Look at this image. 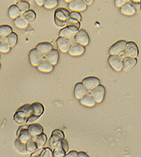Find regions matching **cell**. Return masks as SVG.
<instances>
[{
    "instance_id": "1",
    "label": "cell",
    "mask_w": 141,
    "mask_h": 157,
    "mask_svg": "<svg viewBox=\"0 0 141 157\" xmlns=\"http://www.w3.org/2000/svg\"><path fill=\"white\" fill-rule=\"evenodd\" d=\"M31 114V105H25L21 106L14 115V120L21 125L27 124L28 117Z\"/></svg>"
},
{
    "instance_id": "2",
    "label": "cell",
    "mask_w": 141,
    "mask_h": 157,
    "mask_svg": "<svg viewBox=\"0 0 141 157\" xmlns=\"http://www.w3.org/2000/svg\"><path fill=\"white\" fill-rule=\"evenodd\" d=\"M69 15H70V12L63 8L56 9L55 11V17H54L56 25L58 27L67 26V21L69 18Z\"/></svg>"
},
{
    "instance_id": "3",
    "label": "cell",
    "mask_w": 141,
    "mask_h": 157,
    "mask_svg": "<svg viewBox=\"0 0 141 157\" xmlns=\"http://www.w3.org/2000/svg\"><path fill=\"white\" fill-rule=\"evenodd\" d=\"M123 53L126 56L137 58L139 53L138 47L133 41L127 42L126 47H125L124 51Z\"/></svg>"
},
{
    "instance_id": "4",
    "label": "cell",
    "mask_w": 141,
    "mask_h": 157,
    "mask_svg": "<svg viewBox=\"0 0 141 157\" xmlns=\"http://www.w3.org/2000/svg\"><path fill=\"white\" fill-rule=\"evenodd\" d=\"M109 63L116 71H120L123 69V59L120 55H112L109 57Z\"/></svg>"
},
{
    "instance_id": "5",
    "label": "cell",
    "mask_w": 141,
    "mask_h": 157,
    "mask_svg": "<svg viewBox=\"0 0 141 157\" xmlns=\"http://www.w3.org/2000/svg\"><path fill=\"white\" fill-rule=\"evenodd\" d=\"M91 95L95 99V102L100 103L104 100L105 95V89L103 86L99 85L95 89H93L91 92Z\"/></svg>"
},
{
    "instance_id": "6",
    "label": "cell",
    "mask_w": 141,
    "mask_h": 157,
    "mask_svg": "<svg viewBox=\"0 0 141 157\" xmlns=\"http://www.w3.org/2000/svg\"><path fill=\"white\" fill-rule=\"evenodd\" d=\"M127 42L125 40H118L114 43L109 49V53L112 55H120L124 51Z\"/></svg>"
},
{
    "instance_id": "7",
    "label": "cell",
    "mask_w": 141,
    "mask_h": 157,
    "mask_svg": "<svg viewBox=\"0 0 141 157\" xmlns=\"http://www.w3.org/2000/svg\"><path fill=\"white\" fill-rule=\"evenodd\" d=\"M74 39L76 42L83 45V46H86L89 43V37L88 35L87 32L84 29L79 30L76 32Z\"/></svg>"
},
{
    "instance_id": "8",
    "label": "cell",
    "mask_w": 141,
    "mask_h": 157,
    "mask_svg": "<svg viewBox=\"0 0 141 157\" xmlns=\"http://www.w3.org/2000/svg\"><path fill=\"white\" fill-rule=\"evenodd\" d=\"M29 59L31 65L37 67L43 59V54L37 49H32L29 53Z\"/></svg>"
},
{
    "instance_id": "9",
    "label": "cell",
    "mask_w": 141,
    "mask_h": 157,
    "mask_svg": "<svg viewBox=\"0 0 141 157\" xmlns=\"http://www.w3.org/2000/svg\"><path fill=\"white\" fill-rule=\"evenodd\" d=\"M56 44H57L58 48H59L61 51L67 53L69 52V50H70L72 44L70 39L66 38V37H60V36H59L57 38V40H56Z\"/></svg>"
},
{
    "instance_id": "10",
    "label": "cell",
    "mask_w": 141,
    "mask_h": 157,
    "mask_svg": "<svg viewBox=\"0 0 141 157\" xmlns=\"http://www.w3.org/2000/svg\"><path fill=\"white\" fill-rule=\"evenodd\" d=\"M87 5L83 0H73L69 2V8L74 12H81L86 9Z\"/></svg>"
},
{
    "instance_id": "11",
    "label": "cell",
    "mask_w": 141,
    "mask_h": 157,
    "mask_svg": "<svg viewBox=\"0 0 141 157\" xmlns=\"http://www.w3.org/2000/svg\"><path fill=\"white\" fill-rule=\"evenodd\" d=\"M82 84L86 87L88 90H92L100 85V80L97 77L90 76V77H86L82 80Z\"/></svg>"
},
{
    "instance_id": "12",
    "label": "cell",
    "mask_w": 141,
    "mask_h": 157,
    "mask_svg": "<svg viewBox=\"0 0 141 157\" xmlns=\"http://www.w3.org/2000/svg\"><path fill=\"white\" fill-rule=\"evenodd\" d=\"M63 139H64V134L62 131L59 130H55L52 133L51 140H50V144L53 149L55 148L59 142H60Z\"/></svg>"
},
{
    "instance_id": "13",
    "label": "cell",
    "mask_w": 141,
    "mask_h": 157,
    "mask_svg": "<svg viewBox=\"0 0 141 157\" xmlns=\"http://www.w3.org/2000/svg\"><path fill=\"white\" fill-rule=\"evenodd\" d=\"M78 31V29L74 28H72V27H68L63 28L59 32V36L60 37H66V38H68L70 40L75 38V36H76V32Z\"/></svg>"
},
{
    "instance_id": "14",
    "label": "cell",
    "mask_w": 141,
    "mask_h": 157,
    "mask_svg": "<svg viewBox=\"0 0 141 157\" xmlns=\"http://www.w3.org/2000/svg\"><path fill=\"white\" fill-rule=\"evenodd\" d=\"M85 51H86L85 46L76 42V43L72 44L71 47L69 50V53L71 56H79V55H82L85 52Z\"/></svg>"
},
{
    "instance_id": "15",
    "label": "cell",
    "mask_w": 141,
    "mask_h": 157,
    "mask_svg": "<svg viewBox=\"0 0 141 157\" xmlns=\"http://www.w3.org/2000/svg\"><path fill=\"white\" fill-rule=\"evenodd\" d=\"M88 93V89L86 86L82 84V82H79L75 86L74 95L76 98L81 99L82 97L85 96Z\"/></svg>"
},
{
    "instance_id": "16",
    "label": "cell",
    "mask_w": 141,
    "mask_h": 157,
    "mask_svg": "<svg viewBox=\"0 0 141 157\" xmlns=\"http://www.w3.org/2000/svg\"><path fill=\"white\" fill-rule=\"evenodd\" d=\"M18 139H19L21 142L25 143V144H26L29 140L32 138V136H31V133L28 131V127L26 126L22 127V128H21L18 130Z\"/></svg>"
},
{
    "instance_id": "17",
    "label": "cell",
    "mask_w": 141,
    "mask_h": 157,
    "mask_svg": "<svg viewBox=\"0 0 141 157\" xmlns=\"http://www.w3.org/2000/svg\"><path fill=\"white\" fill-rule=\"evenodd\" d=\"M137 58L127 56V57H125L123 59V69H122V70H124V71H128V70L134 68L137 65Z\"/></svg>"
},
{
    "instance_id": "18",
    "label": "cell",
    "mask_w": 141,
    "mask_h": 157,
    "mask_svg": "<svg viewBox=\"0 0 141 157\" xmlns=\"http://www.w3.org/2000/svg\"><path fill=\"white\" fill-rule=\"evenodd\" d=\"M37 69L39 71L43 72V73H50L54 69V65L51 64L46 58H44V59H42L40 63L38 64Z\"/></svg>"
},
{
    "instance_id": "19",
    "label": "cell",
    "mask_w": 141,
    "mask_h": 157,
    "mask_svg": "<svg viewBox=\"0 0 141 157\" xmlns=\"http://www.w3.org/2000/svg\"><path fill=\"white\" fill-rule=\"evenodd\" d=\"M28 129L29 133H31V135L33 136H35L37 135L40 134V133H43L44 129H43V127L41 126L40 124H31L28 125Z\"/></svg>"
},
{
    "instance_id": "20",
    "label": "cell",
    "mask_w": 141,
    "mask_h": 157,
    "mask_svg": "<svg viewBox=\"0 0 141 157\" xmlns=\"http://www.w3.org/2000/svg\"><path fill=\"white\" fill-rule=\"evenodd\" d=\"M36 49L40 51L42 54H48L53 49V46L51 43L48 42H41L37 45Z\"/></svg>"
},
{
    "instance_id": "21",
    "label": "cell",
    "mask_w": 141,
    "mask_h": 157,
    "mask_svg": "<svg viewBox=\"0 0 141 157\" xmlns=\"http://www.w3.org/2000/svg\"><path fill=\"white\" fill-rule=\"evenodd\" d=\"M46 59L53 65H56L59 59V52L56 49H52L47 54Z\"/></svg>"
},
{
    "instance_id": "22",
    "label": "cell",
    "mask_w": 141,
    "mask_h": 157,
    "mask_svg": "<svg viewBox=\"0 0 141 157\" xmlns=\"http://www.w3.org/2000/svg\"><path fill=\"white\" fill-rule=\"evenodd\" d=\"M120 12L126 15H133L136 13V10L134 6L130 2H126L120 7Z\"/></svg>"
},
{
    "instance_id": "23",
    "label": "cell",
    "mask_w": 141,
    "mask_h": 157,
    "mask_svg": "<svg viewBox=\"0 0 141 157\" xmlns=\"http://www.w3.org/2000/svg\"><path fill=\"white\" fill-rule=\"evenodd\" d=\"M80 100V103L82 105L87 107H92L95 105V101L91 94H86L85 96L82 97Z\"/></svg>"
},
{
    "instance_id": "24",
    "label": "cell",
    "mask_w": 141,
    "mask_h": 157,
    "mask_svg": "<svg viewBox=\"0 0 141 157\" xmlns=\"http://www.w3.org/2000/svg\"><path fill=\"white\" fill-rule=\"evenodd\" d=\"M31 114H34V115H37L38 117H40L44 112V108L43 105L40 104L39 102H34L32 105H31Z\"/></svg>"
},
{
    "instance_id": "25",
    "label": "cell",
    "mask_w": 141,
    "mask_h": 157,
    "mask_svg": "<svg viewBox=\"0 0 141 157\" xmlns=\"http://www.w3.org/2000/svg\"><path fill=\"white\" fill-rule=\"evenodd\" d=\"M15 147L17 151L22 155H25L28 153L27 147H26V144L21 142L19 139H17L15 141Z\"/></svg>"
},
{
    "instance_id": "26",
    "label": "cell",
    "mask_w": 141,
    "mask_h": 157,
    "mask_svg": "<svg viewBox=\"0 0 141 157\" xmlns=\"http://www.w3.org/2000/svg\"><path fill=\"white\" fill-rule=\"evenodd\" d=\"M32 139L34 140L36 142L37 146V148H41V147H44V145L45 144L47 141V136L44 134V133H40V134L37 135L35 136H33Z\"/></svg>"
},
{
    "instance_id": "27",
    "label": "cell",
    "mask_w": 141,
    "mask_h": 157,
    "mask_svg": "<svg viewBox=\"0 0 141 157\" xmlns=\"http://www.w3.org/2000/svg\"><path fill=\"white\" fill-rule=\"evenodd\" d=\"M9 16H10V18L15 19V18H18V16L22 15V13H21V11L19 10V9H18V7L17 6V5H12V6H11L9 9Z\"/></svg>"
},
{
    "instance_id": "28",
    "label": "cell",
    "mask_w": 141,
    "mask_h": 157,
    "mask_svg": "<svg viewBox=\"0 0 141 157\" xmlns=\"http://www.w3.org/2000/svg\"><path fill=\"white\" fill-rule=\"evenodd\" d=\"M5 40L8 43V44L12 48V47L15 46L16 44L17 41H18V36L15 33L12 32L10 34L7 36L6 37H5Z\"/></svg>"
},
{
    "instance_id": "29",
    "label": "cell",
    "mask_w": 141,
    "mask_h": 157,
    "mask_svg": "<svg viewBox=\"0 0 141 157\" xmlns=\"http://www.w3.org/2000/svg\"><path fill=\"white\" fill-rule=\"evenodd\" d=\"M28 24H29V23L26 21L25 18L23 17L22 15H21L20 16H18V18H16L15 19V25L19 28H27Z\"/></svg>"
},
{
    "instance_id": "30",
    "label": "cell",
    "mask_w": 141,
    "mask_h": 157,
    "mask_svg": "<svg viewBox=\"0 0 141 157\" xmlns=\"http://www.w3.org/2000/svg\"><path fill=\"white\" fill-rule=\"evenodd\" d=\"M66 152L64 151L63 148L62 147V144H61V141L57 144V145L56 146L55 148H54V153H53V156L55 157H63L65 156Z\"/></svg>"
},
{
    "instance_id": "31",
    "label": "cell",
    "mask_w": 141,
    "mask_h": 157,
    "mask_svg": "<svg viewBox=\"0 0 141 157\" xmlns=\"http://www.w3.org/2000/svg\"><path fill=\"white\" fill-rule=\"evenodd\" d=\"M22 15L29 24L30 23H32L36 18V14L33 10H28L27 12H25V13H23Z\"/></svg>"
},
{
    "instance_id": "32",
    "label": "cell",
    "mask_w": 141,
    "mask_h": 157,
    "mask_svg": "<svg viewBox=\"0 0 141 157\" xmlns=\"http://www.w3.org/2000/svg\"><path fill=\"white\" fill-rule=\"evenodd\" d=\"M12 32V28L9 25H0V36L2 38L7 37Z\"/></svg>"
},
{
    "instance_id": "33",
    "label": "cell",
    "mask_w": 141,
    "mask_h": 157,
    "mask_svg": "<svg viewBox=\"0 0 141 157\" xmlns=\"http://www.w3.org/2000/svg\"><path fill=\"white\" fill-rule=\"evenodd\" d=\"M16 5L22 14L30 9V4L27 1H22L21 0V1L18 2V3Z\"/></svg>"
},
{
    "instance_id": "34",
    "label": "cell",
    "mask_w": 141,
    "mask_h": 157,
    "mask_svg": "<svg viewBox=\"0 0 141 157\" xmlns=\"http://www.w3.org/2000/svg\"><path fill=\"white\" fill-rule=\"evenodd\" d=\"M79 22H80V21H79L78 20L74 19V18L69 17L68 19H67V26L72 27V28L79 29V27H80V23Z\"/></svg>"
},
{
    "instance_id": "35",
    "label": "cell",
    "mask_w": 141,
    "mask_h": 157,
    "mask_svg": "<svg viewBox=\"0 0 141 157\" xmlns=\"http://www.w3.org/2000/svg\"><path fill=\"white\" fill-rule=\"evenodd\" d=\"M26 147H27L28 151L31 152H31H34L35 150H37V149H38L37 148V144H36V142L32 138L26 143Z\"/></svg>"
},
{
    "instance_id": "36",
    "label": "cell",
    "mask_w": 141,
    "mask_h": 157,
    "mask_svg": "<svg viewBox=\"0 0 141 157\" xmlns=\"http://www.w3.org/2000/svg\"><path fill=\"white\" fill-rule=\"evenodd\" d=\"M11 49V47L8 44L6 40H2L0 42V52L8 53Z\"/></svg>"
},
{
    "instance_id": "37",
    "label": "cell",
    "mask_w": 141,
    "mask_h": 157,
    "mask_svg": "<svg viewBox=\"0 0 141 157\" xmlns=\"http://www.w3.org/2000/svg\"><path fill=\"white\" fill-rule=\"evenodd\" d=\"M58 4V0H45L44 2V7L46 9H53L56 7Z\"/></svg>"
},
{
    "instance_id": "38",
    "label": "cell",
    "mask_w": 141,
    "mask_h": 157,
    "mask_svg": "<svg viewBox=\"0 0 141 157\" xmlns=\"http://www.w3.org/2000/svg\"><path fill=\"white\" fill-rule=\"evenodd\" d=\"M129 2L134 6L136 12H138L141 9V0H129Z\"/></svg>"
},
{
    "instance_id": "39",
    "label": "cell",
    "mask_w": 141,
    "mask_h": 157,
    "mask_svg": "<svg viewBox=\"0 0 141 157\" xmlns=\"http://www.w3.org/2000/svg\"><path fill=\"white\" fill-rule=\"evenodd\" d=\"M40 156L41 157H52L53 156V152L50 150L49 148L43 149L41 153H40Z\"/></svg>"
},
{
    "instance_id": "40",
    "label": "cell",
    "mask_w": 141,
    "mask_h": 157,
    "mask_svg": "<svg viewBox=\"0 0 141 157\" xmlns=\"http://www.w3.org/2000/svg\"><path fill=\"white\" fill-rule=\"evenodd\" d=\"M69 17L74 18V19L78 20L79 21H80L81 19H82V17H81L80 14H79L78 12H74V11L72 12H70V15H69Z\"/></svg>"
},
{
    "instance_id": "41",
    "label": "cell",
    "mask_w": 141,
    "mask_h": 157,
    "mask_svg": "<svg viewBox=\"0 0 141 157\" xmlns=\"http://www.w3.org/2000/svg\"><path fill=\"white\" fill-rule=\"evenodd\" d=\"M39 118L38 116L37 115H34V114H31V115L28 117V121H27V124H34L35 123L36 121H37V119Z\"/></svg>"
},
{
    "instance_id": "42",
    "label": "cell",
    "mask_w": 141,
    "mask_h": 157,
    "mask_svg": "<svg viewBox=\"0 0 141 157\" xmlns=\"http://www.w3.org/2000/svg\"><path fill=\"white\" fill-rule=\"evenodd\" d=\"M128 0H114V2H115V5L117 6V7L120 8L122 6L125 4L126 2H128Z\"/></svg>"
},
{
    "instance_id": "43",
    "label": "cell",
    "mask_w": 141,
    "mask_h": 157,
    "mask_svg": "<svg viewBox=\"0 0 141 157\" xmlns=\"http://www.w3.org/2000/svg\"><path fill=\"white\" fill-rule=\"evenodd\" d=\"M61 144H62V147H63V148L64 151H65L66 153H67V152H68V150H69L68 144H67V142L65 140L63 139L62 140H61Z\"/></svg>"
},
{
    "instance_id": "44",
    "label": "cell",
    "mask_w": 141,
    "mask_h": 157,
    "mask_svg": "<svg viewBox=\"0 0 141 157\" xmlns=\"http://www.w3.org/2000/svg\"><path fill=\"white\" fill-rule=\"evenodd\" d=\"M66 157H77L78 153L76 151H71L65 156Z\"/></svg>"
},
{
    "instance_id": "45",
    "label": "cell",
    "mask_w": 141,
    "mask_h": 157,
    "mask_svg": "<svg viewBox=\"0 0 141 157\" xmlns=\"http://www.w3.org/2000/svg\"><path fill=\"white\" fill-rule=\"evenodd\" d=\"M42 150H43V148H39V150H37V151H34V153H33L32 155H31V156H40V153H41V152H42Z\"/></svg>"
},
{
    "instance_id": "46",
    "label": "cell",
    "mask_w": 141,
    "mask_h": 157,
    "mask_svg": "<svg viewBox=\"0 0 141 157\" xmlns=\"http://www.w3.org/2000/svg\"><path fill=\"white\" fill-rule=\"evenodd\" d=\"M34 1H35V2L37 3L38 6H43V5L44 4L45 0H34Z\"/></svg>"
},
{
    "instance_id": "47",
    "label": "cell",
    "mask_w": 141,
    "mask_h": 157,
    "mask_svg": "<svg viewBox=\"0 0 141 157\" xmlns=\"http://www.w3.org/2000/svg\"><path fill=\"white\" fill-rule=\"evenodd\" d=\"M78 156L79 157H88L87 154L86 153H83V152H80V153H78Z\"/></svg>"
},
{
    "instance_id": "48",
    "label": "cell",
    "mask_w": 141,
    "mask_h": 157,
    "mask_svg": "<svg viewBox=\"0 0 141 157\" xmlns=\"http://www.w3.org/2000/svg\"><path fill=\"white\" fill-rule=\"evenodd\" d=\"M86 3V5H91L93 2V0H83Z\"/></svg>"
},
{
    "instance_id": "49",
    "label": "cell",
    "mask_w": 141,
    "mask_h": 157,
    "mask_svg": "<svg viewBox=\"0 0 141 157\" xmlns=\"http://www.w3.org/2000/svg\"><path fill=\"white\" fill-rule=\"evenodd\" d=\"M64 1H65V2H70L73 1V0H64Z\"/></svg>"
},
{
    "instance_id": "50",
    "label": "cell",
    "mask_w": 141,
    "mask_h": 157,
    "mask_svg": "<svg viewBox=\"0 0 141 157\" xmlns=\"http://www.w3.org/2000/svg\"><path fill=\"white\" fill-rule=\"evenodd\" d=\"M2 40V37L1 36H0V42H1Z\"/></svg>"
},
{
    "instance_id": "51",
    "label": "cell",
    "mask_w": 141,
    "mask_h": 157,
    "mask_svg": "<svg viewBox=\"0 0 141 157\" xmlns=\"http://www.w3.org/2000/svg\"><path fill=\"white\" fill-rule=\"evenodd\" d=\"M16 1H18V2H19V1H21V0H16Z\"/></svg>"
},
{
    "instance_id": "52",
    "label": "cell",
    "mask_w": 141,
    "mask_h": 157,
    "mask_svg": "<svg viewBox=\"0 0 141 157\" xmlns=\"http://www.w3.org/2000/svg\"><path fill=\"white\" fill-rule=\"evenodd\" d=\"M0 67H1V63H0Z\"/></svg>"
},
{
    "instance_id": "53",
    "label": "cell",
    "mask_w": 141,
    "mask_h": 157,
    "mask_svg": "<svg viewBox=\"0 0 141 157\" xmlns=\"http://www.w3.org/2000/svg\"><path fill=\"white\" fill-rule=\"evenodd\" d=\"M128 1H129V0H128Z\"/></svg>"
}]
</instances>
